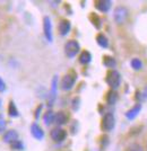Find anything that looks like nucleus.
<instances>
[{
	"instance_id": "obj_1",
	"label": "nucleus",
	"mask_w": 147,
	"mask_h": 151,
	"mask_svg": "<svg viewBox=\"0 0 147 151\" xmlns=\"http://www.w3.org/2000/svg\"><path fill=\"white\" fill-rule=\"evenodd\" d=\"M113 20L115 25L126 26L130 22V10L125 5H119L113 10Z\"/></svg>"
},
{
	"instance_id": "obj_2",
	"label": "nucleus",
	"mask_w": 147,
	"mask_h": 151,
	"mask_svg": "<svg viewBox=\"0 0 147 151\" xmlns=\"http://www.w3.org/2000/svg\"><path fill=\"white\" fill-rule=\"evenodd\" d=\"M105 82L110 87V89H117L121 85V75L117 69H109L105 75Z\"/></svg>"
},
{
	"instance_id": "obj_3",
	"label": "nucleus",
	"mask_w": 147,
	"mask_h": 151,
	"mask_svg": "<svg viewBox=\"0 0 147 151\" xmlns=\"http://www.w3.org/2000/svg\"><path fill=\"white\" fill-rule=\"evenodd\" d=\"M77 80V73L75 71H69L61 78L60 81V88L62 89L64 91H68L70 89L74 88L75 83Z\"/></svg>"
},
{
	"instance_id": "obj_4",
	"label": "nucleus",
	"mask_w": 147,
	"mask_h": 151,
	"mask_svg": "<svg viewBox=\"0 0 147 151\" xmlns=\"http://www.w3.org/2000/svg\"><path fill=\"white\" fill-rule=\"evenodd\" d=\"M64 54L68 58H75L80 52V44L76 40H68L64 46Z\"/></svg>"
},
{
	"instance_id": "obj_5",
	"label": "nucleus",
	"mask_w": 147,
	"mask_h": 151,
	"mask_svg": "<svg viewBox=\"0 0 147 151\" xmlns=\"http://www.w3.org/2000/svg\"><path fill=\"white\" fill-rule=\"evenodd\" d=\"M101 130L103 132H111L115 126V117L113 113L108 112L103 115L102 120H101Z\"/></svg>"
},
{
	"instance_id": "obj_6",
	"label": "nucleus",
	"mask_w": 147,
	"mask_h": 151,
	"mask_svg": "<svg viewBox=\"0 0 147 151\" xmlns=\"http://www.w3.org/2000/svg\"><path fill=\"white\" fill-rule=\"evenodd\" d=\"M50 138H51L53 142L61 143L67 138V131L64 129H62L61 126H56L50 131Z\"/></svg>"
},
{
	"instance_id": "obj_7",
	"label": "nucleus",
	"mask_w": 147,
	"mask_h": 151,
	"mask_svg": "<svg viewBox=\"0 0 147 151\" xmlns=\"http://www.w3.org/2000/svg\"><path fill=\"white\" fill-rule=\"evenodd\" d=\"M71 29V23L70 20L66 18H62L59 20L58 23V33L60 36H66L67 34H69Z\"/></svg>"
},
{
	"instance_id": "obj_8",
	"label": "nucleus",
	"mask_w": 147,
	"mask_h": 151,
	"mask_svg": "<svg viewBox=\"0 0 147 151\" xmlns=\"http://www.w3.org/2000/svg\"><path fill=\"white\" fill-rule=\"evenodd\" d=\"M69 122V114L64 111H59L54 114V121L53 123L57 126H62L66 125Z\"/></svg>"
},
{
	"instance_id": "obj_9",
	"label": "nucleus",
	"mask_w": 147,
	"mask_h": 151,
	"mask_svg": "<svg viewBox=\"0 0 147 151\" xmlns=\"http://www.w3.org/2000/svg\"><path fill=\"white\" fill-rule=\"evenodd\" d=\"M122 151H144V148H143L140 140L133 139V140H130L128 143L123 147Z\"/></svg>"
},
{
	"instance_id": "obj_10",
	"label": "nucleus",
	"mask_w": 147,
	"mask_h": 151,
	"mask_svg": "<svg viewBox=\"0 0 147 151\" xmlns=\"http://www.w3.org/2000/svg\"><path fill=\"white\" fill-rule=\"evenodd\" d=\"M43 33H44L45 38L49 41V42H52V25H51V19L49 18L48 16H45L43 18Z\"/></svg>"
},
{
	"instance_id": "obj_11",
	"label": "nucleus",
	"mask_w": 147,
	"mask_h": 151,
	"mask_svg": "<svg viewBox=\"0 0 147 151\" xmlns=\"http://www.w3.org/2000/svg\"><path fill=\"white\" fill-rule=\"evenodd\" d=\"M112 6V1L110 0H96L94 1V7L101 13H108Z\"/></svg>"
},
{
	"instance_id": "obj_12",
	"label": "nucleus",
	"mask_w": 147,
	"mask_h": 151,
	"mask_svg": "<svg viewBox=\"0 0 147 151\" xmlns=\"http://www.w3.org/2000/svg\"><path fill=\"white\" fill-rule=\"evenodd\" d=\"M2 140H4L5 143L10 145V143H13L14 141L18 140V132H17L16 130H8V131H6V133L4 134Z\"/></svg>"
},
{
	"instance_id": "obj_13",
	"label": "nucleus",
	"mask_w": 147,
	"mask_h": 151,
	"mask_svg": "<svg viewBox=\"0 0 147 151\" xmlns=\"http://www.w3.org/2000/svg\"><path fill=\"white\" fill-rule=\"evenodd\" d=\"M118 99H119V95H118L117 90L110 89L109 91L105 94V101H106L108 105H114L118 101Z\"/></svg>"
},
{
	"instance_id": "obj_14",
	"label": "nucleus",
	"mask_w": 147,
	"mask_h": 151,
	"mask_svg": "<svg viewBox=\"0 0 147 151\" xmlns=\"http://www.w3.org/2000/svg\"><path fill=\"white\" fill-rule=\"evenodd\" d=\"M31 133H32L33 137L35 139H38V140H41L44 137V131L42 130V127L38 125V123H33L32 124V126H31Z\"/></svg>"
},
{
	"instance_id": "obj_15",
	"label": "nucleus",
	"mask_w": 147,
	"mask_h": 151,
	"mask_svg": "<svg viewBox=\"0 0 147 151\" xmlns=\"http://www.w3.org/2000/svg\"><path fill=\"white\" fill-rule=\"evenodd\" d=\"M96 43L100 45L101 47L103 49H106V47H109V38L106 37V35L105 34H103V33H98L97 35H96Z\"/></svg>"
},
{
	"instance_id": "obj_16",
	"label": "nucleus",
	"mask_w": 147,
	"mask_h": 151,
	"mask_svg": "<svg viewBox=\"0 0 147 151\" xmlns=\"http://www.w3.org/2000/svg\"><path fill=\"white\" fill-rule=\"evenodd\" d=\"M140 109H141V104H140V103L135 104L134 106L131 107L128 112L126 113L127 119H129V120H133L134 117H136V116H137V114L139 113V111H140Z\"/></svg>"
},
{
	"instance_id": "obj_17",
	"label": "nucleus",
	"mask_w": 147,
	"mask_h": 151,
	"mask_svg": "<svg viewBox=\"0 0 147 151\" xmlns=\"http://www.w3.org/2000/svg\"><path fill=\"white\" fill-rule=\"evenodd\" d=\"M91 60H92V54H91L90 52L87 50H84L80 52V54H79V58H78V61L80 64H88L91 62Z\"/></svg>"
},
{
	"instance_id": "obj_18",
	"label": "nucleus",
	"mask_w": 147,
	"mask_h": 151,
	"mask_svg": "<svg viewBox=\"0 0 147 151\" xmlns=\"http://www.w3.org/2000/svg\"><path fill=\"white\" fill-rule=\"evenodd\" d=\"M103 64L109 68V69H114L115 65H117V61L113 57H110V55H104L103 57Z\"/></svg>"
},
{
	"instance_id": "obj_19",
	"label": "nucleus",
	"mask_w": 147,
	"mask_h": 151,
	"mask_svg": "<svg viewBox=\"0 0 147 151\" xmlns=\"http://www.w3.org/2000/svg\"><path fill=\"white\" fill-rule=\"evenodd\" d=\"M8 114H9L10 117H17L19 115L18 109H17V107H16V105H15V103L13 101H10L9 104H8Z\"/></svg>"
},
{
	"instance_id": "obj_20",
	"label": "nucleus",
	"mask_w": 147,
	"mask_h": 151,
	"mask_svg": "<svg viewBox=\"0 0 147 151\" xmlns=\"http://www.w3.org/2000/svg\"><path fill=\"white\" fill-rule=\"evenodd\" d=\"M43 121H44L45 125H50L54 121V113L52 111H48L43 114Z\"/></svg>"
},
{
	"instance_id": "obj_21",
	"label": "nucleus",
	"mask_w": 147,
	"mask_h": 151,
	"mask_svg": "<svg viewBox=\"0 0 147 151\" xmlns=\"http://www.w3.org/2000/svg\"><path fill=\"white\" fill-rule=\"evenodd\" d=\"M130 65L134 70H140L143 69V61H141L139 58H134L131 61H130Z\"/></svg>"
},
{
	"instance_id": "obj_22",
	"label": "nucleus",
	"mask_w": 147,
	"mask_h": 151,
	"mask_svg": "<svg viewBox=\"0 0 147 151\" xmlns=\"http://www.w3.org/2000/svg\"><path fill=\"white\" fill-rule=\"evenodd\" d=\"M90 20L92 22V24L95 26L96 28H100L101 27V19H100V17L95 13H91Z\"/></svg>"
},
{
	"instance_id": "obj_23",
	"label": "nucleus",
	"mask_w": 147,
	"mask_h": 151,
	"mask_svg": "<svg viewBox=\"0 0 147 151\" xmlns=\"http://www.w3.org/2000/svg\"><path fill=\"white\" fill-rule=\"evenodd\" d=\"M140 94L141 98L146 99L147 101V75L145 76V78L143 79V83H141V88H140Z\"/></svg>"
},
{
	"instance_id": "obj_24",
	"label": "nucleus",
	"mask_w": 147,
	"mask_h": 151,
	"mask_svg": "<svg viewBox=\"0 0 147 151\" xmlns=\"http://www.w3.org/2000/svg\"><path fill=\"white\" fill-rule=\"evenodd\" d=\"M10 147H12V149H14V150H23L24 145H23V142L18 139V140L14 141L13 143H10Z\"/></svg>"
},
{
	"instance_id": "obj_25",
	"label": "nucleus",
	"mask_w": 147,
	"mask_h": 151,
	"mask_svg": "<svg viewBox=\"0 0 147 151\" xmlns=\"http://www.w3.org/2000/svg\"><path fill=\"white\" fill-rule=\"evenodd\" d=\"M6 127H7V122L4 117L2 114H0V133H2L4 131H6Z\"/></svg>"
},
{
	"instance_id": "obj_26",
	"label": "nucleus",
	"mask_w": 147,
	"mask_h": 151,
	"mask_svg": "<svg viewBox=\"0 0 147 151\" xmlns=\"http://www.w3.org/2000/svg\"><path fill=\"white\" fill-rule=\"evenodd\" d=\"M140 142H141V145H143L144 151H147V131H145V132L143 133L141 139H140Z\"/></svg>"
},
{
	"instance_id": "obj_27",
	"label": "nucleus",
	"mask_w": 147,
	"mask_h": 151,
	"mask_svg": "<svg viewBox=\"0 0 147 151\" xmlns=\"http://www.w3.org/2000/svg\"><path fill=\"white\" fill-rule=\"evenodd\" d=\"M6 90V82L4 81V79L0 77V93Z\"/></svg>"
},
{
	"instance_id": "obj_28",
	"label": "nucleus",
	"mask_w": 147,
	"mask_h": 151,
	"mask_svg": "<svg viewBox=\"0 0 147 151\" xmlns=\"http://www.w3.org/2000/svg\"><path fill=\"white\" fill-rule=\"evenodd\" d=\"M41 109H42V105H40L36 109V114H35V119H38V114L41 113Z\"/></svg>"
},
{
	"instance_id": "obj_29",
	"label": "nucleus",
	"mask_w": 147,
	"mask_h": 151,
	"mask_svg": "<svg viewBox=\"0 0 147 151\" xmlns=\"http://www.w3.org/2000/svg\"><path fill=\"white\" fill-rule=\"evenodd\" d=\"M0 107H1V101H0Z\"/></svg>"
}]
</instances>
